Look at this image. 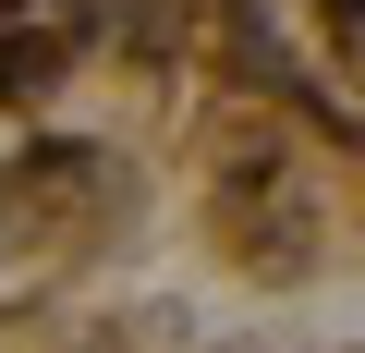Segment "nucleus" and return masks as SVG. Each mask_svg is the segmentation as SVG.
Listing matches in <instances>:
<instances>
[{
	"label": "nucleus",
	"mask_w": 365,
	"mask_h": 353,
	"mask_svg": "<svg viewBox=\"0 0 365 353\" xmlns=\"http://www.w3.org/2000/svg\"><path fill=\"white\" fill-rule=\"evenodd\" d=\"M73 61V25H37V37H0V98H37L49 73Z\"/></svg>",
	"instance_id": "1"
},
{
	"label": "nucleus",
	"mask_w": 365,
	"mask_h": 353,
	"mask_svg": "<svg viewBox=\"0 0 365 353\" xmlns=\"http://www.w3.org/2000/svg\"><path fill=\"white\" fill-rule=\"evenodd\" d=\"M329 13H341V25H365V0H329Z\"/></svg>",
	"instance_id": "2"
}]
</instances>
